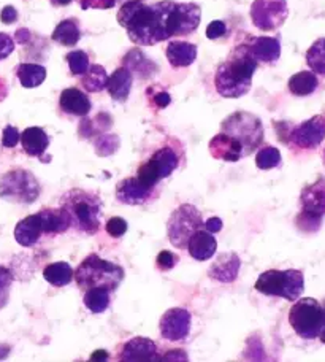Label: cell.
Masks as SVG:
<instances>
[{
  "mask_svg": "<svg viewBox=\"0 0 325 362\" xmlns=\"http://www.w3.org/2000/svg\"><path fill=\"white\" fill-rule=\"evenodd\" d=\"M172 0H164L153 5L143 2L122 4L118 11V23L127 30V35L140 47L170 40L167 30V15Z\"/></svg>",
  "mask_w": 325,
  "mask_h": 362,
  "instance_id": "obj_1",
  "label": "cell"
},
{
  "mask_svg": "<svg viewBox=\"0 0 325 362\" xmlns=\"http://www.w3.org/2000/svg\"><path fill=\"white\" fill-rule=\"evenodd\" d=\"M249 45L242 43L232 51L229 59L220 64L214 76V86L225 99H238L249 93L252 75L257 69Z\"/></svg>",
  "mask_w": 325,
  "mask_h": 362,
  "instance_id": "obj_2",
  "label": "cell"
},
{
  "mask_svg": "<svg viewBox=\"0 0 325 362\" xmlns=\"http://www.w3.org/2000/svg\"><path fill=\"white\" fill-rule=\"evenodd\" d=\"M61 206L69 211L71 226L86 235H94L100 229L102 200L93 192L71 189L61 200Z\"/></svg>",
  "mask_w": 325,
  "mask_h": 362,
  "instance_id": "obj_3",
  "label": "cell"
},
{
  "mask_svg": "<svg viewBox=\"0 0 325 362\" xmlns=\"http://www.w3.org/2000/svg\"><path fill=\"white\" fill-rule=\"evenodd\" d=\"M78 288L88 291L90 288H105L113 293L124 280V269L118 264L102 259L97 255H90L83 259L73 274Z\"/></svg>",
  "mask_w": 325,
  "mask_h": 362,
  "instance_id": "obj_4",
  "label": "cell"
},
{
  "mask_svg": "<svg viewBox=\"0 0 325 362\" xmlns=\"http://www.w3.org/2000/svg\"><path fill=\"white\" fill-rule=\"evenodd\" d=\"M220 132L229 135L242 146L244 158L257 150L265 135L262 121L257 116L246 112H237L225 118L220 124Z\"/></svg>",
  "mask_w": 325,
  "mask_h": 362,
  "instance_id": "obj_5",
  "label": "cell"
},
{
  "mask_svg": "<svg viewBox=\"0 0 325 362\" xmlns=\"http://www.w3.org/2000/svg\"><path fill=\"white\" fill-rule=\"evenodd\" d=\"M289 322L298 337L317 339L325 327V303L313 297H298L289 312Z\"/></svg>",
  "mask_w": 325,
  "mask_h": 362,
  "instance_id": "obj_6",
  "label": "cell"
},
{
  "mask_svg": "<svg viewBox=\"0 0 325 362\" xmlns=\"http://www.w3.org/2000/svg\"><path fill=\"white\" fill-rule=\"evenodd\" d=\"M256 289L265 296L283 297L295 302L305 291V275L302 270H266L257 278Z\"/></svg>",
  "mask_w": 325,
  "mask_h": 362,
  "instance_id": "obj_7",
  "label": "cell"
},
{
  "mask_svg": "<svg viewBox=\"0 0 325 362\" xmlns=\"http://www.w3.org/2000/svg\"><path fill=\"white\" fill-rule=\"evenodd\" d=\"M40 196V183L25 169H13L0 178V199L13 204H34Z\"/></svg>",
  "mask_w": 325,
  "mask_h": 362,
  "instance_id": "obj_8",
  "label": "cell"
},
{
  "mask_svg": "<svg viewBox=\"0 0 325 362\" xmlns=\"http://www.w3.org/2000/svg\"><path fill=\"white\" fill-rule=\"evenodd\" d=\"M302 211L297 216L298 229L303 232L319 230L325 216V178H317L313 185L305 187L300 194Z\"/></svg>",
  "mask_w": 325,
  "mask_h": 362,
  "instance_id": "obj_9",
  "label": "cell"
},
{
  "mask_svg": "<svg viewBox=\"0 0 325 362\" xmlns=\"http://www.w3.org/2000/svg\"><path fill=\"white\" fill-rule=\"evenodd\" d=\"M203 228V218L197 206L191 204L179 205L167 223V234L175 248H187V242L195 230Z\"/></svg>",
  "mask_w": 325,
  "mask_h": 362,
  "instance_id": "obj_10",
  "label": "cell"
},
{
  "mask_svg": "<svg viewBox=\"0 0 325 362\" xmlns=\"http://www.w3.org/2000/svg\"><path fill=\"white\" fill-rule=\"evenodd\" d=\"M289 16L285 0H254L251 5V19L260 30H276Z\"/></svg>",
  "mask_w": 325,
  "mask_h": 362,
  "instance_id": "obj_11",
  "label": "cell"
},
{
  "mask_svg": "<svg viewBox=\"0 0 325 362\" xmlns=\"http://www.w3.org/2000/svg\"><path fill=\"white\" fill-rule=\"evenodd\" d=\"M201 19V10L197 4L172 2L167 15L168 35L181 37L189 35L197 30Z\"/></svg>",
  "mask_w": 325,
  "mask_h": 362,
  "instance_id": "obj_12",
  "label": "cell"
},
{
  "mask_svg": "<svg viewBox=\"0 0 325 362\" xmlns=\"http://www.w3.org/2000/svg\"><path fill=\"white\" fill-rule=\"evenodd\" d=\"M325 139V118L316 115L289 131V140L300 150H314Z\"/></svg>",
  "mask_w": 325,
  "mask_h": 362,
  "instance_id": "obj_13",
  "label": "cell"
},
{
  "mask_svg": "<svg viewBox=\"0 0 325 362\" xmlns=\"http://www.w3.org/2000/svg\"><path fill=\"white\" fill-rule=\"evenodd\" d=\"M192 316L184 308H170L167 310L160 318L159 329L160 335L165 340L179 341L184 340L191 332Z\"/></svg>",
  "mask_w": 325,
  "mask_h": 362,
  "instance_id": "obj_14",
  "label": "cell"
},
{
  "mask_svg": "<svg viewBox=\"0 0 325 362\" xmlns=\"http://www.w3.org/2000/svg\"><path fill=\"white\" fill-rule=\"evenodd\" d=\"M119 361L126 362H148L158 361V346L146 337H135L126 341L119 350Z\"/></svg>",
  "mask_w": 325,
  "mask_h": 362,
  "instance_id": "obj_15",
  "label": "cell"
},
{
  "mask_svg": "<svg viewBox=\"0 0 325 362\" xmlns=\"http://www.w3.org/2000/svg\"><path fill=\"white\" fill-rule=\"evenodd\" d=\"M153 187H148L136 177L121 180L116 185V199L126 205H141L153 196Z\"/></svg>",
  "mask_w": 325,
  "mask_h": 362,
  "instance_id": "obj_16",
  "label": "cell"
},
{
  "mask_svg": "<svg viewBox=\"0 0 325 362\" xmlns=\"http://www.w3.org/2000/svg\"><path fill=\"white\" fill-rule=\"evenodd\" d=\"M240 266H242V261L235 253H223L213 261L208 275L220 283H233L238 276Z\"/></svg>",
  "mask_w": 325,
  "mask_h": 362,
  "instance_id": "obj_17",
  "label": "cell"
},
{
  "mask_svg": "<svg viewBox=\"0 0 325 362\" xmlns=\"http://www.w3.org/2000/svg\"><path fill=\"white\" fill-rule=\"evenodd\" d=\"M187 250L195 261H208L216 255L218 240L206 229L195 230L187 242Z\"/></svg>",
  "mask_w": 325,
  "mask_h": 362,
  "instance_id": "obj_18",
  "label": "cell"
},
{
  "mask_svg": "<svg viewBox=\"0 0 325 362\" xmlns=\"http://www.w3.org/2000/svg\"><path fill=\"white\" fill-rule=\"evenodd\" d=\"M59 107L64 113L73 116H88L93 103L86 93L78 88L64 89L59 97Z\"/></svg>",
  "mask_w": 325,
  "mask_h": 362,
  "instance_id": "obj_19",
  "label": "cell"
},
{
  "mask_svg": "<svg viewBox=\"0 0 325 362\" xmlns=\"http://www.w3.org/2000/svg\"><path fill=\"white\" fill-rule=\"evenodd\" d=\"M210 153L213 158L224 160V163H238L240 159L244 158L242 146L224 132H220L216 135V137L211 139Z\"/></svg>",
  "mask_w": 325,
  "mask_h": 362,
  "instance_id": "obj_20",
  "label": "cell"
},
{
  "mask_svg": "<svg viewBox=\"0 0 325 362\" xmlns=\"http://www.w3.org/2000/svg\"><path fill=\"white\" fill-rule=\"evenodd\" d=\"M248 45L257 62L275 64L281 56V43L275 37H254Z\"/></svg>",
  "mask_w": 325,
  "mask_h": 362,
  "instance_id": "obj_21",
  "label": "cell"
},
{
  "mask_svg": "<svg viewBox=\"0 0 325 362\" xmlns=\"http://www.w3.org/2000/svg\"><path fill=\"white\" fill-rule=\"evenodd\" d=\"M38 216L42 221L43 234H64L71 228V218L64 206L43 209L38 211Z\"/></svg>",
  "mask_w": 325,
  "mask_h": 362,
  "instance_id": "obj_22",
  "label": "cell"
},
{
  "mask_svg": "<svg viewBox=\"0 0 325 362\" xmlns=\"http://www.w3.org/2000/svg\"><path fill=\"white\" fill-rule=\"evenodd\" d=\"M19 141H21L23 150L25 151V154H29L32 158H40V159H43V154L49 146L48 134L45 132L42 127L24 129Z\"/></svg>",
  "mask_w": 325,
  "mask_h": 362,
  "instance_id": "obj_23",
  "label": "cell"
},
{
  "mask_svg": "<svg viewBox=\"0 0 325 362\" xmlns=\"http://www.w3.org/2000/svg\"><path fill=\"white\" fill-rule=\"evenodd\" d=\"M42 234H43V228H42V221H40V216H38V213L37 215H30L28 218L21 219L15 228L16 242L25 248L34 247V245L40 240Z\"/></svg>",
  "mask_w": 325,
  "mask_h": 362,
  "instance_id": "obj_24",
  "label": "cell"
},
{
  "mask_svg": "<svg viewBox=\"0 0 325 362\" xmlns=\"http://www.w3.org/2000/svg\"><path fill=\"white\" fill-rule=\"evenodd\" d=\"M134 83V75L130 74L127 67H119L116 69L114 72L108 76L107 81V90L108 94L112 95V99L116 102H126L129 99L130 89H132Z\"/></svg>",
  "mask_w": 325,
  "mask_h": 362,
  "instance_id": "obj_25",
  "label": "cell"
},
{
  "mask_svg": "<svg viewBox=\"0 0 325 362\" xmlns=\"http://www.w3.org/2000/svg\"><path fill=\"white\" fill-rule=\"evenodd\" d=\"M167 59L172 67H189L197 59V47L191 42H170L167 47Z\"/></svg>",
  "mask_w": 325,
  "mask_h": 362,
  "instance_id": "obj_26",
  "label": "cell"
},
{
  "mask_svg": "<svg viewBox=\"0 0 325 362\" xmlns=\"http://www.w3.org/2000/svg\"><path fill=\"white\" fill-rule=\"evenodd\" d=\"M289 90L297 97H305L311 95L319 86V80H317V75L314 72H308V70H303V72H298L290 76L289 80Z\"/></svg>",
  "mask_w": 325,
  "mask_h": 362,
  "instance_id": "obj_27",
  "label": "cell"
},
{
  "mask_svg": "<svg viewBox=\"0 0 325 362\" xmlns=\"http://www.w3.org/2000/svg\"><path fill=\"white\" fill-rule=\"evenodd\" d=\"M53 40L62 47H75L81 38V30L76 19H64L56 25L53 32Z\"/></svg>",
  "mask_w": 325,
  "mask_h": 362,
  "instance_id": "obj_28",
  "label": "cell"
},
{
  "mask_svg": "<svg viewBox=\"0 0 325 362\" xmlns=\"http://www.w3.org/2000/svg\"><path fill=\"white\" fill-rule=\"evenodd\" d=\"M16 75L23 88L32 89V88L40 86L45 81V78H47V69L43 66H38V64L25 62V64H19Z\"/></svg>",
  "mask_w": 325,
  "mask_h": 362,
  "instance_id": "obj_29",
  "label": "cell"
},
{
  "mask_svg": "<svg viewBox=\"0 0 325 362\" xmlns=\"http://www.w3.org/2000/svg\"><path fill=\"white\" fill-rule=\"evenodd\" d=\"M43 278L53 286H67L73 280V269L67 262H53L43 269Z\"/></svg>",
  "mask_w": 325,
  "mask_h": 362,
  "instance_id": "obj_30",
  "label": "cell"
},
{
  "mask_svg": "<svg viewBox=\"0 0 325 362\" xmlns=\"http://www.w3.org/2000/svg\"><path fill=\"white\" fill-rule=\"evenodd\" d=\"M107 81H108L107 70L102 66H99V64H94V66H89L86 74L83 75L81 85L88 90V93H100V90L107 88Z\"/></svg>",
  "mask_w": 325,
  "mask_h": 362,
  "instance_id": "obj_31",
  "label": "cell"
},
{
  "mask_svg": "<svg viewBox=\"0 0 325 362\" xmlns=\"http://www.w3.org/2000/svg\"><path fill=\"white\" fill-rule=\"evenodd\" d=\"M158 167V170L160 173L162 178L170 177L172 173L175 172V169L178 167V156L172 148H160V150L155 151L151 158H149Z\"/></svg>",
  "mask_w": 325,
  "mask_h": 362,
  "instance_id": "obj_32",
  "label": "cell"
},
{
  "mask_svg": "<svg viewBox=\"0 0 325 362\" xmlns=\"http://www.w3.org/2000/svg\"><path fill=\"white\" fill-rule=\"evenodd\" d=\"M83 302L93 313H103L110 307V291L105 288H90L84 291Z\"/></svg>",
  "mask_w": 325,
  "mask_h": 362,
  "instance_id": "obj_33",
  "label": "cell"
},
{
  "mask_svg": "<svg viewBox=\"0 0 325 362\" xmlns=\"http://www.w3.org/2000/svg\"><path fill=\"white\" fill-rule=\"evenodd\" d=\"M307 64L311 72L325 76V38H319L311 45L307 53Z\"/></svg>",
  "mask_w": 325,
  "mask_h": 362,
  "instance_id": "obj_34",
  "label": "cell"
},
{
  "mask_svg": "<svg viewBox=\"0 0 325 362\" xmlns=\"http://www.w3.org/2000/svg\"><path fill=\"white\" fill-rule=\"evenodd\" d=\"M281 153L275 146H264L260 148L256 154V164L260 170H270L275 169L281 164Z\"/></svg>",
  "mask_w": 325,
  "mask_h": 362,
  "instance_id": "obj_35",
  "label": "cell"
},
{
  "mask_svg": "<svg viewBox=\"0 0 325 362\" xmlns=\"http://www.w3.org/2000/svg\"><path fill=\"white\" fill-rule=\"evenodd\" d=\"M65 59H67L70 72L73 74V75H76V76L86 74V70L90 66V64H89V56L84 53V51H81V49L71 51V53H69Z\"/></svg>",
  "mask_w": 325,
  "mask_h": 362,
  "instance_id": "obj_36",
  "label": "cell"
},
{
  "mask_svg": "<svg viewBox=\"0 0 325 362\" xmlns=\"http://www.w3.org/2000/svg\"><path fill=\"white\" fill-rule=\"evenodd\" d=\"M119 148V139L116 135H102L99 140L95 141V150L97 154L100 156H108V154H113Z\"/></svg>",
  "mask_w": 325,
  "mask_h": 362,
  "instance_id": "obj_37",
  "label": "cell"
},
{
  "mask_svg": "<svg viewBox=\"0 0 325 362\" xmlns=\"http://www.w3.org/2000/svg\"><path fill=\"white\" fill-rule=\"evenodd\" d=\"M105 229H107L110 237L119 238L127 232V221H124V219L119 216H114L112 219H108Z\"/></svg>",
  "mask_w": 325,
  "mask_h": 362,
  "instance_id": "obj_38",
  "label": "cell"
},
{
  "mask_svg": "<svg viewBox=\"0 0 325 362\" xmlns=\"http://www.w3.org/2000/svg\"><path fill=\"white\" fill-rule=\"evenodd\" d=\"M21 134L15 126H6L2 132V145L5 148H15L19 144Z\"/></svg>",
  "mask_w": 325,
  "mask_h": 362,
  "instance_id": "obj_39",
  "label": "cell"
},
{
  "mask_svg": "<svg viewBox=\"0 0 325 362\" xmlns=\"http://www.w3.org/2000/svg\"><path fill=\"white\" fill-rule=\"evenodd\" d=\"M118 4V0H80V5L83 10H110Z\"/></svg>",
  "mask_w": 325,
  "mask_h": 362,
  "instance_id": "obj_40",
  "label": "cell"
},
{
  "mask_svg": "<svg viewBox=\"0 0 325 362\" xmlns=\"http://www.w3.org/2000/svg\"><path fill=\"white\" fill-rule=\"evenodd\" d=\"M178 261H179V257L175 256L173 253H170V251H160L158 259H155V262H158V266H159L160 270L173 269L178 264Z\"/></svg>",
  "mask_w": 325,
  "mask_h": 362,
  "instance_id": "obj_41",
  "label": "cell"
},
{
  "mask_svg": "<svg viewBox=\"0 0 325 362\" xmlns=\"http://www.w3.org/2000/svg\"><path fill=\"white\" fill-rule=\"evenodd\" d=\"M13 51H15V40L8 34L0 32V61L6 59Z\"/></svg>",
  "mask_w": 325,
  "mask_h": 362,
  "instance_id": "obj_42",
  "label": "cell"
},
{
  "mask_svg": "<svg viewBox=\"0 0 325 362\" xmlns=\"http://www.w3.org/2000/svg\"><path fill=\"white\" fill-rule=\"evenodd\" d=\"M227 34V25L223 21H213L208 24L206 28V37L210 40H216V38L224 37Z\"/></svg>",
  "mask_w": 325,
  "mask_h": 362,
  "instance_id": "obj_43",
  "label": "cell"
},
{
  "mask_svg": "<svg viewBox=\"0 0 325 362\" xmlns=\"http://www.w3.org/2000/svg\"><path fill=\"white\" fill-rule=\"evenodd\" d=\"M11 283H13V274L6 267L0 266V297L6 294V291L10 289Z\"/></svg>",
  "mask_w": 325,
  "mask_h": 362,
  "instance_id": "obj_44",
  "label": "cell"
},
{
  "mask_svg": "<svg viewBox=\"0 0 325 362\" xmlns=\"http://www.w3.org/2000/svg\"><path fill=\"white\" fill-rule=\"evenodd\" d=\"M0 21H2L4 24H13L18 21V11L15 6L11 5H6L5 8L0 11Z\"/></svg>",
  "mask_w": 325,
  "mask_h": 362,
  "instance_id": "obj_45",
  "label": "cell"
},
{
  "mask_svg": "<svg viewBox=\"0 0 325 362\" xmlns=\"http://www.w3.org/2000/svg\"><path fill=\"white\" fill-rule=\"evenodd\" d=\"M203 228L208 232H211V234H216V232L223 229V219L218 218V216H213L210 219H206V221L203 223Z\"/></svg>",
  "mask_w": 325,
  "mask_h": 362,
  "instance_id": "obj_46",
  "label": "cell"
},
{
  "mask_svg": "<svg viewBox=\"0 0 325 362\" xmlns=\"http://www.w3.org/2000/svg\"><path fill=\"white\" fill-rule=\"evenodd\" d=\"M153 102L155 103V107L158 108H165L168 103L172 102V97L170 94L165 93V90H160V93H158L153 97Z\"/></svg>",
  "mask_w": 325,
  "mask_h": 362,
  "instance_id": "obj_47",
  "label": "cell"
},
{
  "mask_svg": "<svg viewBox=\"0 0 325 362\" xmlns=\"http://www.w3.org/2000/svg\"><path fill=\"white\" fill-rule=\"evenodd\" d=\"M97 359H100V361H107L108 359V353L105 351V350H99V351H95L93 356H90V361H97Z\"/></svg>",
  "mask_w": 325,
  "mask_h": 362,
  "instance_id": "obj_48",
  "label": "cell"
},
{
  "mask_svg": "<svg viewBox=\"0 0 325 362\" xmlns=\"http://www.w3.org/2000/svg\"><path fill=\"white\" fill-rule=\"evenodd\" d=\"M49 2L53 4L54 6H65V5L71 4V0H49Z\"/></svg>",
  "mask_w": 325,
  "mask_h": 362,
  "instance_id": "obj_49",
  "label": "cell"
},
{
  "mask_svg": "<svg viewBox=\"0 0 325 362\" xmlns=\"http://www.w3.org/2000/svg\"><path fill=\"white\" fill-rule=\"evenodd\" d=\"M317 339H321V341L325 345V327H324V331L319 334V337H317Z\"/></svg>",
  "mask_w": 325,
  "mask_h": 362,
  "instance_id": "obj_50",
  "label": "cell"
},
{
  "mask_svg": "<svg viewBox=\"0 0 325 362\" xmlns=\"http://www.w3.org/2000/svg\"><path fill=\"white\" fill-rule=\"evenodd\" d=\"M121 4H127V2H143V0H118Z\"/></svg>",
  "mask_w": 325,
  "mask_h": 362,
  "instance_id": "obj_51",
  "label": "cell"
},
{
  "mask_svg": "<svg viewBox=\"0 0 325 362\" xmlns=\"http://www.w3.org/2000/svg\"><path fill=\"white\" fill-rule=\"evenodd\" d=\"M324 160H325V150H324Z\"/></svg>",
  "mask_w": 325,
  "mask_h": 362,
  "instance_id": "obj_52",
  "label": "cell"
}]
</instances>
